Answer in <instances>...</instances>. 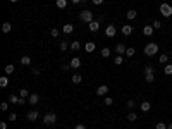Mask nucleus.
<instances>
[{"label": "nucleus", "instance_id": "nucleus-1", "mask_svg": "<svg viewBox=\"0 0 172 129\" xmlns=\"http://www.w3.org/2000/svg\"><path fill=\"white\" fill-rule=\"evenodd\" d=\"M145 53H146L148 57H155V55L159 53V45H157L155 41H150V43L145 47Z\"/></svg>", "mask_w": 172, "mask_h": 129}, {"label": "nucleus", "instance_id": "nucleus-2", "mask_svg": "<svg viewBox=\"0 0 172 129\" xmlns=\"http://www.w3.org/2000/svg\"><path fill=\"white\" fill-rule=\"evenodd\" d=\"M55 122H57V115H55L53 112H48V114L43 115V124H47V126H53Z\"/></svg>", "mask_w": 172, "mask_h": 129}, {"label": "nucleus", "instance_id": "nucleus-3", "mask_svg": "<svg viewBox=\"0 0 172 129\" xmlns=\"http://www.w3.org/2000/svg\"><path fill=\"white\" fill-rule=\"evenodd\" d=\"M79 21H83V22H91L93 21V12L91 10H83L81 14H79Z\"/></svg>", "mask_w": 172, "mask_h": 129}, {"label": "nucleus", "instance_id": "nucleus-4", "mask_svg": "<svg viewBox=\"0 0 172 129\" xmlns=\"http://www.w3.org/2000/svg\"><path fill=\"white\" fill-rule=\"evenodd\" d=\"M160 12H162V16L164 17H171L172 16V5L171 3H160Z\"/></svg>", "mask_w": 172, "mask_h": 129}, {"label": "nucleus", "instance_id": "nucleus-5", "mask_svg": "<svg viewBox=\"0 0 172 129\" xmlns=\"http://www.w3.org/2000/svg\"><path fill=\"white\" fill-rule=\"evenodd\" d=\"M115 33H117V28H115L114 24H109V26L105 28V36H109V38H114V36H115Z\"/></svg>", "mask_w": 172, "mask_h": 129}, {"label": "nucleus", "instance_id": "nucleus-6", "mask_svg": "<svg viewBox=\"0 0 172 129\" xmlns=\"http://www.w3.org/2000/svg\"><path fill=\"white\" fill-rule=\"evenodd\" d=\"M69 66H71L72 69H79V67H81V59H79V57H72L71 62H69Z\"/></svg>", "mask_w": 172, "mask_h": 129}, {"label": "nucleus", "instance_id": "nucleus-7", "mask_svg": "<svg viewBox=\"0 0 172 129\" xmlns=\"http://www.w3.org/2000/svg\"><path fill=\"white\" fill-rule=\"evenodd\" d=\"M107 93H109V86H107V84H102V86L96 88V95H98V97H105Z\"/></svg>", "mask_w": 172, "mask_h": 129}, {"label": "nucleus", "instance_id": "nucleus-8", "mask_svg": "<svg viewBox=\"0 0 172 129\" xmlns=\"http://www.w3.org/2000/svg\"><path fill=\"white\" fill-rule=\"evenodd\" d=\"M88 29H90L91 33H96V31L100 29V22H98V21H91V22L88 24Z\"/></svg>", "mask_w": 172, "mask_h": 129}, {"label": "nucleus", "instance_id": "nucleus-9", "mask_svg": "<svg viewBox=\"0 0 172 129\" xmlns=\"http://www.w3.org/2000/svg\"><path fill=\"white\" fill-rule=\"evenodd\" d=\"M28 102H29V105H36V103L40 102V95H38V93H31L29 98H28Z\"/></svg>", "mask_w": 172, "mask_h": 129}, {"label": "nucleus", "instance_id": "nucleus-10", "mask_svg": "<svg viewBox=\"0 0 172 129\" xmlns=\"http://www.w3.org/2000/svg\"><path fill=\"white\" fill-rule=\"evenodd\" d=\"M121 31H122L124 36H129V34L133 33V26H131V24H124V26L121 28Z\"/></svg>", "mask_w": 172, "mask_h": 129}, {"label": "nucleus", "instance_id": "nucleus-11", "mask_svg": "<svg viewBox=\"0 0 172 129\" xmlns=\"http://www.w3.org/2000/svg\"><path fill=\"white\" fill-rule=\"evenodd\" d=\"M153 31H155V29H153V26H152V24H146V26L143 28V34H145V36H152V34H153Z\"/></svg>", "mask_w": 172, "mask_h": 129}, {"label": "nucleus", "instance_id": "nucleus-12", "mask_svg": "<svg viewBox=\"0 0 172 129\" xmlns=\"http://www.w3.org/2000/svg\"><path fill=\"white\" fill-rule=\"evenodd\" d=\"M26 119H28V121H31V122H33V121H36V119H38V110H29V112H28V115H26Z\"/></svg>", "mask_w": 172, "mask_h": 129}, {"label": "nucleus", "instance_id": "nucleus-13", "mask_svg": "<svg viewBox=\"0 0 172 129\" xmlns=\"http://www.w3.org/2000/svg\"><path fill=\"white\" fill-rule=\"evenodd\" d=\"M72 31H74V26H72V24H64V26H62V33H64V34H71Z\"/></svg>", "mask_w": 172, "mask_h": 129}, {"label": "nucleus", "instance_id": "nucleus-14", "mask_svg": "<svg viewBox=\"0 0 172 129\" xmlns=\"http://www.w3.org/2000/svg\"><path fill=\"white\" fill-rule=\"evenodd\" d=\"M95 48H96V45H95V41H88V43L84 45V50H86L88 53H91V52H95Z\"/></svg>", "mask_w": 172, "mask_h": 129}, {"label": "nucleus", "instance_id": "nucleus-15", "mask_svg": "<svg viewBox=\"0 0 172 129\" xmlns=\"http://www.w3.org/2000/svg\"><path fill=\"white\" fill-rule=\"evenodd\" d=\"M126 50H127V48H126L122 43H117V45H115V52H117V55H124Z\"/></svg>", "mask_w": 172, "mask_h": 129}, {"label": "nucleus", "instance_id": "nucleus-16", "mask_svg": "<svg viewBox=\"0 0 172 129\" xmlns=\"http://www.w3.org/2000/svg\"><path fill=\"white\" fill-rule=\"evenodd\" d=\"M150 109H152L150 102H143V103L140 105V110H141V112H145V114H146V112H150Z\"/></svg>", "mask_w": 172, "mask_h": 129}, {"label": "nucleus", "instance_id": "nucleus-17", "mask_svg": "<svg viewBox=\"0 0 172 129\" xmlns=\"http://www.w3.org/2000/svg\"><path fill=\"white\" fill-rule=\"evenodd\" d=\"M79 48H81V43H79V40H74V41L71 43V50H72V52H78Z\"/></svg>", "mask_w": 172, "mask_h": 129}, {"label": "nucleus", "instance_id": "nucleus-18", "mask_svg": "<svg viewBox=\"0 0 172 129\" xmlns=\"http://www.w3.org/2000/svg\"><path fill=\"white\" fill-rule=\"evenodd\" d=\"M136 16H138V12H136V10H127V12H126V17H127L129 21L136 19Z\"/></svg>", "mask_w": 172, "mask_h": 129}, {"label": "nucleus", "instance_id": "nucleus-19", "mask_svg": "<svg viewBox=\"0 0 172 129\" xmlns=\"http://www.w3.org/2000/svg\"><path fill=\"white\" fill-rule=\"evenodd\" d=\"M10 29H12V24L5 21V22L2 24V31H3V33H10Z\"/></svg>", "mask_w": 172, "mask_h": 129}, {"label": "nucleus", "instance_id": "nucleus-20", "mask_svg": "<svg viewBox=\"0 0 172 129\" xmlns=\"http://www.w3.org/2000/svg\"><path fill=\"white\" fill-rule=\"evenodd\" d=\"M71 81H72L74 84H81V81H83V78H81V74H74V76L71 78Z\"/></svg>", "mask_w": 172, "mask_h": 129}, {"label": "nucleus", "instance_id": "nucleus-21", "mask_svg": "<svg viewBox=\"0 0 172 129\" xmlns=\"http://www.w3.org/2000/svg\"><path fill=\"white\" fill-rule=\"evenodd\" d=\"M127 121H129V122L138 121V114H136V112H129V114H127Z\"/></svg>", "mask_w": 172, "mask_h": 129}, {"label": "nucleus", "instance_id": "nucleus-22", "mask_svg": "<svg viewBox=\"0 0 172 129\" xmlns=\"http://www.w3.org/2000/svg\"><path fill=\"white\" fill-rule=\"evenodd\" d=\"M21 64H22V66H29V64H31V59H29L28 55H22V57H21Z\"/></svg>", "mask_w": 172, "mask_h": 129}, {"label": "nucleus", "instance_id": "nucleus-23", "mask_svg": "<svg viewBox=\"0 0 172 129\" xmlns=\"http://www.w3.org/2000/svg\"><path fill=\"white\" fill-rule=\"evenodd\" d=\"M114 64H115V66H122V64H124V57H122V55H117V57L114 59Z\"/></svg>", "mask_w": 172, "mask_h": 129}, {"label": "nucleus", "instance_id": "nucleus-24", "mask_svg": "<svg viewBox=\"0 0 172 129\" xmlns=\"http://www.w3.org/2000/svg\"><path fill=\"white\" fill-rule=\"evenodd\" d=\"M7 84H9V78H7V76H2V78H0V88H5Z\"/></svg>", "mask_w": 172, "mask_h": 129}, {"label": "nucleus", "instance_id": "nucleus-25", "mask_svg": "<svg viewBox=\"0 0 172 129\" xmlns=\"http://www.w3.org/2000/svg\"><path fill=\"white\" fill-rule=\"evenodd\" d=\"M29 95H31V93H29L26 88H22V90L19 91V97H21V98H29Z\"/></svg>", "mask_w": 172, "mask_h": 129}, {"label": "nucleus", "instance_id": "nucleus-26", "mask_svg": "<svg viewBox=\"0 0 172 129\" xmlns=\"http://www.w3.org/2000/svg\"><path fill=\"white\" fill-rule=\"evenodd\" d=\"M55 5H57L59 9H65V7H67V0H57Z\"/></svg>", "mask_w": 172, "mask_h": 129}, {"label": "nucleus", "instance_id": "nucleus-27", "mask_svg": "<svg viewBox=\"0 0 172 129\" xmlns=\"http://www.w3.org/2000/svg\"><path fill=\"white\" fill-rule=\"evenodd\" d=\"M159 62H160V64H167V62H169V55H165V53H162V55L159 57Z\"/></svg>", "mask_w": 172, "mask_h": 129}, {"label": "nucleus", "instance_id": "nucleus-28", "mask_svg": "<svg viewBox=\"0 0 172 129\" xmlns=\"http://www.w3.org/2000/svg\"><path fill=\"white\" fill-rule=\"evenodd\" d=\"M164 72H165L167 76H172V64H165V67H164Z\"/></svg>", "mask_w": 172, "mask_h": 129}, {"label": "nucleus", "instance_id": "nucleus-29", "mask_svg": "<svg viewBox=\"0 0 172 129\" xmlns=\"http://www.w3.org/2000/svg\"><path fill=\"white\" fill-rule=\"evenodd\" d=\"M152 26H153V29H162V22H160L159 19H155V21L152 22Z\"/></svg>", "mask_w": 172, "mask_h": 129}, {"label": "nucleus", "instance_id": "nucleus-30", "mask_svg": "<svg viewBox=\"0 0 172 129\" xmlns=\"http://www.w3.org/2000/svg\"><path fill=\"white\" fill-rule=\"evenodd\" d=\"M59 47H60V50H62V52H65V50H67V48H69L71 45H69V43H67V41L64 40V41H60V45H59Z\"/></svg>", "mask_w": 172, "mask_h": 129}, {"label": "nucleus", "instance_id": "nucleus-31", "mask_svg": "<svg viewBox=\"0 0 172 129\" xmlns=\"http://www.w3.org/2000/svg\"><path fill=\"white\" fill-rule=\"evenodd\" d=\"M134 53H136V50H134V48H127V50H126V53H124V55H126V57H127V59H131V57H133V55H134Z\"/></svg>", "mask_w": 172, "mask_h": 129}, {"label": "nucleus", "instance_id": "nucleus-32", "mask_svg": "<svg viewBox=\"0 0 172 129\" xmlns=\"http://www.w3.org/2000/svg\"><path fill=\"white\" fill-rule=\"evenodd\" d=\"M16 71V67L12 66V64H9V66H5V74H12Z\"/></svg>", "mask_w": 172, "mask_h": 129}, {"label": "nucleus", "instance_id": "nucleus-33", "mask_svg": "<svg viewBox=\"0 0 172 129\" xmlns=\"http://www.w3.org/2000/svg\"><path fill=\"white\" fill-rule=\"evenodd\" d=\"M145 74H155V67L153 66H146L145 67Z\"/></svg>", "mask_w": 172, "mask_h": 129}, {"label": "nucleus", "instance_id": "nucleus-34", "mask_svg": "<svg viewBox=\"0 0 172 129\" xmlns=\"http://www.w3.org/2000/svg\"><path fill=\"white\" fill-rule=\"evenodd\" d=\"M9 102H10V103H17V102H19V97H17V95H14V93H12V95H10V97H9Z\"/></svg>", "mask_w": 172, "mask_h": 129}, {"label": "nucleus", "instance_id": "nucleus-35", "mask_svg": "<svg viewBox=\"0 0 172 129\" xmlns=\"http://www.w3.org/2000/svg\"><path fill=\"white\" fill-rule=\"evenodd\" d=\"M100 53H102V57H105V59H107V57H110V50H109V48H102V52H100Z\"/></svg>", "mask_w": 172, "mask_h": 129}, {"label": "nucleus", "instance_id": "nucleus-36", "mask_svg": "<svg viewBox=\"0 0 172 129\" xmlns=\"http://www.w3.org/2000/svg\"><path fill=\"white\" fill-rule=\"evenodd\" d=\"M145 79H146L148 83H153V81H155V74H145Z\"/></svg>", "mask_w": 172, "mask_h": 129}, {"label": "nucleus", "instance_id": "nucleus-37", "mask_svg": "<svg viewBox=\"0 0 172 129\" xmlns=\"http://www.w3.org/2000/svg\"><path fill=\"white\" fill-rule=\"evenodd\" d=\"M50 34H52L53 38H57V36L60 34V31H59V29H55V28H52V29H50Z\"/></svg>", "mask_w": 172, "mask_h": 129}, {"label": "nucleus", "instance_id": "nucleus-38", "mask_svg": "<svg viewBox=\"0 0 172 129\" xmlns=\"http://www.w3.org/2000/svg\"><path fill=\"white\" fill-rule=\"evenodd\" d=\"M103 103H105V105H112V103H114V98H110V97H105V98H103Z\"/></svg>", "mask_w": 172, "mask_h": 129}, {"label": "nucleus", "instance_id": "nucleus-39", "mask_svg": "<svg viewBox=\"0 0 172 129\" xmlns=\"http://www.w3.org/2000/svg\"><path fill=\"white\" fill-rule=\"evenodd\" d=\"M126 105H127V109H131V110H133V109L136 107V103H134V100H127V103H126Z\"/></svg>", "mask_w": 172, "mask_h": 129}, {"label": "nucleus", "instance_id": "nucleus-40", "mask_svg": "<svg viewBox=\"0 0 172 129\" xmlns=\"http://www.w3.org/2000/svg\"><path fill=\"white\" fill-rule=\"evenodd\" d=\"M7 109H9V103H7V102H3V103H0V110H2V112H5Z\"/></svg>", "mask_w": 172, "mask_h": 129}, {"label": "nucleus", "instance_id": "nucleus-41", "mask_svg": "<svg viewBox=\"0 0 172 129\" xmlns=\"http://www.w3.org/2000/svg\"><path fill=\"white\" fill-rule=\"evenodd\" d=\"M16 119H17V114H14V112H10V114H9V121H10V122H14Z\"/></svg>", "mask_w": 172, "mask_h": 129}, {"label": "nucleus", "instance_id": "nucleus-42", "mask_svg": "<svg viewBox=\"0 0 172 129\" xmlns=\"http://www.w3.org/2000/svg\"><path fill=\"white\" fill-rule=\"evenodd\" d=\"M155 128H157V129H167V124H165V122H157Z\"/></svg>", "mask_w": 172, "mask_h": 129}, {"label": "nucleus", "instance_id": "nucleus-43", "mask_svg": "<svg viewBox=\"0 0 172 129\" xmlns=\"http://www.w3.org/2000/svg\"><path fill=\"white\" fill-rule=\"evenodd\" d=\"M31 72H33L34 76H40V72H41V71H40V67H33V69H31Z\"/></svg>", "mask_w": 172, "mask_h": 129}, {"label": "nucleus", "instance_id": "nucleus-44", "mask_svg": "<svg viewBox=\"0 0 172 129\" xmlns=\"http://www.w3.org/2000/svg\"><path fill=\"white\" fill-rule=\"evenodd\" d=\"M24 102H26V98H21V97H19V102H17V105H24Z\"/></svg>", "mask_w": 172, "mask_h": 129}, {"label": "nucleus", "instance_id": "nucleus-45", "mask_svg": "<svg viewBox=\"0 0 172 129\" xmlns=\"http://www.w3.org/2000/svg\"><path fill=\"white\" fill-rule=\"evenodd\" d=\"M91 2H93L95 5H102V3H103V0H91Z\"/></svg>", "mask_w": 172, "mask_h": 129}, {"label": "nucleus", "instance_id": "nucleus-46", "mask_svg": "<svg viewBox=\"0 0 172 129\" xmlns=\"http://www.w3.org/2000/svg\"><path fill=\"white\" fill-rule=\"evenodd\" d=\"M74 129H86V126H84V124H76Z\"/></svg>", "mask_w": 172, "mask_h": 129}, {"label": "nucleus", "instance_id": "nucleus-47", "mask_svg": "<svg viewBox=\"0 0 172 129\" xmlns=\"http://www.w3.org/2000/svg\"><path fill=\"white\" fill-rule=\"evenodd\" d=\"M0 129H7V122L2 121V122H0Z\"/></svg>", "mask_w": 172, "mask_h": 129}, {"label": "nucleus", "instance_id": "nucleus-48", "mask_svg": "<svg viewBox=\"0 0 172 129\" xmlns=\"http://www.w3.org/2000/svg\"><path fill=\"white\" fill-rule=\"evenodd\" d=\"M72 3H79V2H83V0H71Z\"/></svg>", "mask_w": 172, "mask_h": 129}, {"label": "nucleus", "instance_id": "nucleus-49", "mask_svg": "<svg viewBox=\"0 0 172 129\" xmlns=\"http://www.w3.org/2000/svg\"><path fill=\"white\" fill-rule=\"evenodd\" d=\"M167 129H172V122L171 124H167Z\"/></svg>", "mask_w": 172, "mask_h": 129}, {"label": "nucleus", "instance_id": "nucleus-50", "mask_svg": "<svg viewBox=\"0 0 172 129\" xmlns=\"http://www.w3.org/2000/svg\"><path fill=\"white\" fill-rule=\"evenodd\" d=\"M9 2H17V0H9Z\"/></svg>", "mask_w": 172, "mask_h": 129}, {"label": "nucleus", "instance_id": "nucleus-51", "mask_svg": "<svg viewBox=\"0 0 172 129\" xmlns=\"http://www.w3.org/2000/svg\"><path fill=\"white\" fill-rule=\"evenodd\" d=\"M133 129H136V128H133Z\"/></svg>", "mask_w": 172, "mask_h": 129}]
</instances>
